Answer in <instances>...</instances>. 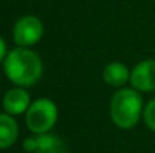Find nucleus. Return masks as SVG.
I'll return each instance as SVG.
<instances>
[{"mask_svg":"<svg viewBox=\"0 0 155 153\" xmlns=\"http://www.w3.org/2000/svg\"><path fill=\"white\" fill-rule=\"evenodd\" d=\"M143 110L142 96L136 89H120L110 102V116L116 126L130 129L137 125Z\"/></svg>","mask_w":155,"mask_h":153,"instance_id":"2","label":"nucleus"},{"mask_svg":"<svg viewBox=\"0 0 155 153\" xmlns=\"http://www.w3.org/2000/svg\"><path fill=\"white\" fill-rule=\"evenodd\" d=\"M5 54H6V44H5V41L0 38V62L3 60Z\"/></svg>","mask_w":155,"mask_h":153,"instance_id":"11","label":"nucleus"},{"mask_svg":"<svg viewBox=\"0 0 155 153\" xmlns=\"http://www.w3.org/2000/svg\"><path fill=\"white\" fill-rule=\"evenodd\" d=\"M18 137V125L17 122L8 116L0 114V149L11 147Z\"/></svg>","mask_w":155,"mask_h":153,"instance_id":"8","label":"nucleus"},{"mask_svg":"<svg viewBox=\"0 0 155 153\" xmlns=\"http://www.w3.org/2000/svg\"><path fill=\"white\" fill-rule=\"evenodd\" d=\"M143 119H145V123L146 126L155 132V99L148 102V105L145 107L143 110Z\"/></svg>","mask_w":155,"mask_h":153,"instance_id":"10","label":"nucleus"},{"mask_svg":"<svg viewBox=\"0 0 155 153\" xmlns=\"http://www.w3.org/2000/svg\"><path fill=\"white\" fill-rule=\"evenodd\" d=\"M44 33V27L42 23L33 17V15H26L23 18H20L12 30L14 35V41L20 45V47H30L35 45Z\"/></svg>","mask_w":155,"mask_h":153,"instance_id":"4","label":"nucleus"},{"mask_svg":"<svg viewBox=\"0 0 155 153\" xmlns=\"http://www.w3.org/2000/svg\"><path fill=\"white\" fill-rule=\"evenodd\" d=\"M6 77L21 87L33 86L42 75V62L39 56L27 48L9 51L3 62Z\"/></svg>","mask_w":155,"mask_h":153,"instance_id":"1","label":"nucleus"},{"mask_svg":"<svg viewBox=\"0 0 155 153\" xmlns=\"http://www.w3.org/2000/svg\"><path fill=\"white\" fill-rule=\"evenodd\" d=\"M57 114V107L53 101L45 98L36 99L26 113V125L36 135L47 134L56 125Z\"/></svg>","mask_w":155,"mask_h":153,"instance_id":"3","label":"nucleus"},{"mask_svg":"<svg viewBox=\"0 0 155 153\" xmlns=\"http://www.w3.org/2000/svg\"><path fill=\"white\" fill-rule=\"evenodd\" d=\"M104 81L108 84V86H113V87H120L127 83V80L130 78V72L127 69L125 65L119 63V62H113V63H108L105 68H104Z\"/></svg>","mask_w":155,"mask_h":153,"instance_id":"9","label":"nucleus"},{"mask_svg":"<svg viewBox=\"0 0 155 153\" xmlns=\"http://www.w3.org/2000/svg\"><path fill=\"white\" fill-rule=\"evenodd\" d=\"M24 150L32 153H66L63 143L56 135L48 134H39L35 138L26 140Z\"/></svg>","mask_w":155,"mask_h":153,"instance_id":"6","label":"nucleus"},{"mask_svg":"<svg viewBox=\"0 0 155 153\" xmlns=\"http://www.w3.org/2000/svg\"><path fill=\"white\" fill-rule=\"evenodd\" d=\"M30 107L29 93L23 87H14L3 96V108L9 114H21Z\"/></svg>","mask_w":155,"mask_h":153,"instance_id":"7","label":"nucleus"},{"mask_svg":"<svg viewBox=\"0 0 155 153\" xmlns=\"http://www.w3.org/2000/svg\"><path fill=\"white\" fill-rule=\"evenodd\" d=\"M131 86L140 92L155 90V59H148L136 65L130 75Z\"/></svg>","mask_w":155,"mask_h":153,"instance_id":"5","label":"nucleus"}]
</instances>
